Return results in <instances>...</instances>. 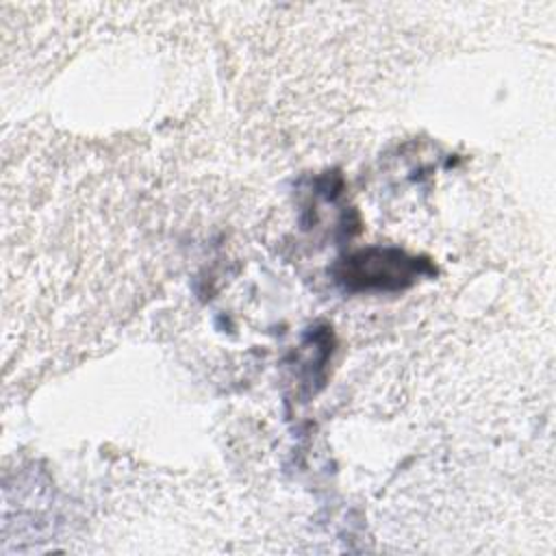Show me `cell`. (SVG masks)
Here are the masks:
<instances>
[{
    "label": "cell",
    "mask_w": 556,
    "mask_h": 556,
    "mask_svg": "<svg viewBox=\"0 0 556 556\" xmlns=\"http://www.w3.org/2000/svg\"><path fill=\"white\" fill-rule=\"evenodd\" d=\"M421 263L391 248H371L354 254L341 278L358 289H402L419 274Z\"/></svg>",
    "instance_id": "obj_1"
}]
</instances>
